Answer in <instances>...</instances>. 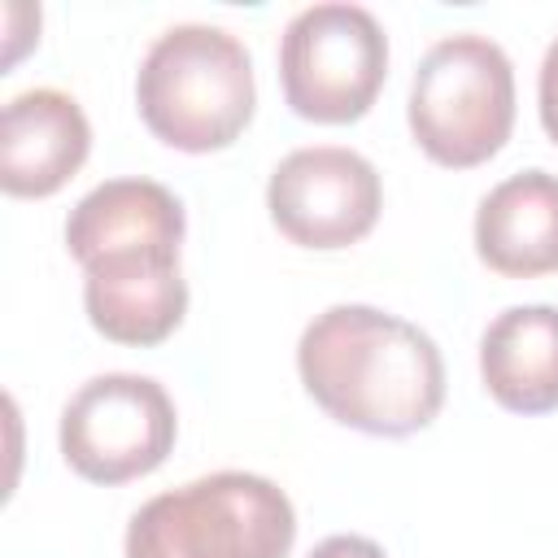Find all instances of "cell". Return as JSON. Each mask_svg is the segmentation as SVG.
I'll return each mask as SVG.
<instances>
[{
    "label": "cell",
    "mask_w": 558,
    "mask_h": 558,
    "mask_svg": "<svg viewBox=\"0 0 558 558\" xmlns=\"http://www.w3.org/2000/svg\"><path fill=\"white\" fill-rule=\"evenodd\" d=\"M183 205L153 179H109L92 187L65 218V248L78 266L122 248H179Z\"/></svg>",
    "instance_id": "cell-11"
},
{
    "label": "cell",
    "mask_w": 558,
    "mask_h": 558,
    "mask_svg": "<svg viewBox=\"0 0 558 558\" xmlns=\"http://www.w3.org/2000/svg\"><path fill=\"white\" fill-rule=\"evenodd\" d=\"M514 126V70L497 39L462 31L436 39L410 83L418 148L453 170L488 161Z\"/></svg>",
    "instance_id": "cell-4"
},
{
    "label": "cell",
    "mask_w": 558,
    "mask_h": 558,
    "mask_svg": "<svg viewBox=\"0 0 558 558\" xmlns=\"http://www.w3.org/2000/svg\"><path fill=\"white\" fill-rule=\"evenodd\" d=\"M541 122L549 131V140L558 144V39L549 44L545 61H541Z\"/></svg>",
    "instance_id": "cell-13"
},
{
    "label": "cell",
    "mask_w": 558,
    "mask_h": 558,
    "mask_svg": "<svg viewBox=\"0 0 558 558\" xmlns=\"http://www.w3.org/2000/svg\"><path fill=\"white\" fill-rule=\"evenodd\" d=\"M310 558H388V554L366 536H327L323 545H314Z\"/></svg>",
    "instance_id": "cell-14"
},
{
    "label": "cell",
    "mask_w": 558,
    "mask_h": 558,
    "mask_svg": "<svg viewBox=\"0 0 558 558\" xmlns=\"http://www.w3.org/2000/svg\"><path fill=\"white\" fill-rule=\"evenodd\" d=\"M135 105L144 126L170 148H227L240 140L257 105L253 57L222 26H170L153 39V48L140 61Z\"/></svg>",
    "instance_id": "cell-2"
},
{
    "label": "cell",
    "mask_w": 558,
    "mask_h": 558,
    "mask_svg": "<svg viewBox=\"0 0 558 558\" xmlns=\"http://www.w3.org/2000/svg\"><path fill=\"white\" fill-rule=\"evenodd\" d=\"M292 541L296 514L279 484L214 471L144 501L126 527V558H288Z\"/></svg>",
    "instance_id": "cell-3"
},
{
    "label": "cell",
    "mask_w": 558,
    "mask_h": 558,
    "mask_svg": "<svg viewBox=\"0 0 558 558\" xmlns=\"http://www.w3.org/2000/svg\"><path fill=\"white\" fill-rule=\"evenodd\" d=\"M83 305L113 344H161L187 310L179 248H122L83 266Z\"/></svg>",
    "instance_id": "cell-8"
},
{
    "label": "cell",
    "mask_w": 558,
    "mask_h": 558,
    "mask_svg": "<svg viewBox=\"0 0 558 558\" xmlns=\"http://www.w3.org/2000/svg\"><path fill=\"white\" fill-rule=\"evenodd\" d=\"M475 253L510 279L558 270V174L519 170L501 179L475 209Z\"/></svg>",
    "instance_id": "cell-10"
},
{
    "label": "cell",
    "mask_w": 558,
    "mask_h": 558,
    "mask_svg": "<svg viewBox=\"0 0 558 558\" xmlns=\"http://www.w3.org/2000/svg\"><path fill=\"white\" fill-rule=\"evenodd\" d=\"M296 371L336 423L371 436H410L445 401V362L432 336L375 305L323 310L301 331Z\"/></svg>",
    "instance_id": "cell-1"
},
{
    "label": "cell",
    "mask_w": 558,
    "mask_h": 558,
    "mask_svg": "<svg viewBox=\"0 0 558 558\" xmlns=\"http://www.w3.org/2000/svg\"><path fill=\"white\" fill-rule=\"evenodd\" d=\"M174 436V401L148 375H96L61 410V453L92 484H126L157 471Z\"/></svg>",
    "instance_id": "cell-6"
},
{
    "label": "cell",
    "mask_w": 558,
    "mask_h": 558,
    "mask_svg": "<svg viewBox=\"0 0 558 558\" xmlns=\"http://www.w3.org/2000/svg\"><path fill=\"white\" fill-rule=\"evenodd\" d=\"M87 148L83 105L57 87H31L0 118V187L9 196H52L87 161Z\"/></svg>",
    "instance_id": "cell-9"
},
{
    "label": "cell",
    "mask_w": 558,
    "mask_h": 558,
    "mask_svg": "<svg viewBox=\"0 0 558 558\" xmlns=\"http://www.w3.org/2000/svg\"><path fill=\"white\" fill-rule=\"evenodd\" d=\"M388 74V35L362 4H310L279 39V83L296 118L357 122Z\"/></svg>",
    "instance_id": "cell-5"
},
{
    "label": "cell",
    "mask_w": 558,
    "mask_h": 558,
    "mask_svg": "<svg viewBox=\"0 0 558 558\" xmlns=\"http://www.w3.org/2000/svg\"><path fill=\"white\" fill-rule=\"evenodd\" d=\"M275 227L301 248H349L357 244L384 205L379 170L340 144H314L288 153L266 183Z\"/></svg>",
    "instance_id": "cell-7"
},
{
    "label": "cell",
    "mask_w": 558,
    "mask_h": 558,
    "mask_svg": "<svg viewBox=\"0 0 558 558\" xmlns=\"http://www.w3.org/2000/svg\"><path fill=\"white\" fill-rule=\"evenodd\" d=\"M480 375L493 401L514 414L558 410V310H501L480 336Z\"/></svg>",
    "instance_id": "cell-12"
}]
</instances>
